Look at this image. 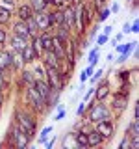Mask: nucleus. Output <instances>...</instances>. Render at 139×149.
<instances>
[{
  "label": "nucleus",
  "instance_id": "19",
  "mask_svg": "<svg viewBox=\"0 0 139 149\" xmlns=\"http://www.w3.org/2000/svg\"><path fill=\"white\" fill-rule=\"evenodd\" d=\"M26 45H28L26 39H22V37H19L15 34L9 36V49H11V50H22Z\"/></svg>",
  "mask_w": 139,
  "mask_h": 149
},
{
  "label": "nucleus",
  "instance_id": "40",
  "mask_svg": "<svg viewBox=\"0 0 139 149\" xmlns=\"http://www.w3.org/2000/svg\"><path fill=\"white\" fill-rule=\"evenodd\" d=\"M130 74H132V71H130V69H124V71H120V73H119V78H120V82H124V80H130Z\"/></svg>",
  "mask_w": 139,
  "mask_h": 149
},
{
  "label": "nucleus",
  "instance_id": "16",
  "mask_svg": "<svg viewBox=\"0 0 139 149\" xmlns=\"http://www.w3.org/2000/svg\"><path fill=\"white\" fill-rule=\"evenodd\" d=\"M35 80L37 78H35V74L32 73V69H22L21 71V86L30 88V86H34Z\"/></svg>",
  "mask_w": 139,
  "mask_h": 149
},
{
  "label": "nucleus",
  "instance_id": "42",
  "mask_svg": "<svg viewBox=\"0 0 139 149\" xmlns=\"http://www.w3.org/2000/svg\"><path fill=\"white\" fill-rule=\"evenodd\" d=\"M106 2H108V0H91V4H93V8L96 9V11H98L100 8H104L106 6Z\"/></svg>",
  "mask_w": 139,
  "mask_h": 149
},
{
  "label": "nucleus",
  "instance_id": "39",
  "mask_svg": "<svg viewBox=\"0 0 139 149\" xmlns=\"http://www.w3.org/2000/svg\"><path fill=\"white\" fill-rule=\"evenodd\" d=\"M85 110H87V102H80V104H78V108H76V116H78V118H82V116L83 114H85Z\"/></svg>",
  "mask_w": 139,
  "mask_h": 149
},
{
  "label": "nucleus",
  "instance_id": "45",
  "mask_svg": "<svg viewBox=\"0 0 139 149\" xmlns=\"http://www.w3.org/2000/svg\"><path fill=\"white\" fill-rule=\"evenodd\" d=\"M65 6H67V4H65L63 2V0H52V8H65Z\"/></svg>",
  "mask_w": 139,
  "mask_h": 149
},
{
  "label": "nucleus",
  "instance_id": "22",
  "mask_svg": "<svg viewBox=\"0 0 139 149\" xmlns=\"http://www.w3.org/2000/svg\"><path fill=\"white\" fill-rule=\"evenodd\" d=\"M98 60H100V47H93V49L89 50V54H87V63L96 67Z\"/></svg>",
  "mask_w": 139,
  "mask_h": 149
},
{
  "label": "nucleus",
  "instance_id": "47",
  "mask_svg": "<svg viewBox=\"0 0 139 149\" xmlns=\"http://www.w3.org/2000/svg\"><path fill=\"white\" fill-rule=\"evenodd\" d=\"M119 9H120V6H119L117 2H113V4L109 6V11H111V13H119Z\"/></svg>",
  "mask_w": 139,
  "mask_h": 149
},
{
  "label": "nucleus",
  "instance_id": "27",
  "mask_svg": "<svg viewBox=\"0 0 139 149\" xmlns=\"http://www.w3.org/2000/svg\"><path fill=\"white\" fill-rule=\"evenodd\" d=\"M30 6H32V9H34V13H37V11H46V9H50V8L45 4V0H30Z\"/></svg>",
  "mask_w": 139,
  "mask_h": 149
},
{
  "label": "nucleus",
  "instance_id": "37",
  "mask_svg": "<svg viewBox=\"0 0 139 149\" xmlns=\"http://www.w3.org/2000/svg\"><path fill=\"white\" fill-rule=\"evenodd\" d=\"M65 108H56V114H54V121H61V119H65Z\"/></svg>",
  "mask_w": 139,
  "mask_h": 149
},
{
  "label": "nucleus",
  "instance_id": "21",
  "mask_svg": "<svg viewBox=\"0 0 139 149\" xmlns=\"http://www.w3.org/2000/svg\"><path fill=\"white\" fill-rule=\"evenodd\" d=\"M61 147L63 149H71V147H76V140H74V130L67 132L65 136L61 138Z\"/></svg>",
  "mask_w": 139,
  "mask_h": 149
},
{
  "label": "nucleus",
  "instance_id": "8",
  "mask_svg": "<svg viewBox=\"0 0 139 149\" xmlns=\"http://www.w3.org/2000/svg\"><path fill=\"white\" fill-rule=\"evenodd\" d=\"M34 21H35L37 28H39V32H52L54 30L52 24H50V19H48V9H46V11L34 13Z\"/></svg>",
  "mask_w": 139,
  "mask_h": 149
},
{
  "label": "nucleus",
  "instance_id": "11",
  "mask_svg": "<svg viewBox=\"0 0 139 149\" xmlns=\"http://www.w3.org/2000/svg\"><path fill=\"white\" fill-rule=\"evenodd\" d=\"M104 142V138H102V134L98 132L96 129H89L87 130V147H98L102 146Z\"/></svg>",
  "mask_w": 139,
  "mask_h": 149
},
{
  "label": "nucleus",
  "instance_id": "6",
  "mask_svg": "<svg viewBox=\"0 0 139 149\" xmlns=\"http://www.w3.org/2000/svg\"><path fill=\"white\" fill-rule=\"evenodd\" d=\"M111 93V86L108 78H100L98 82L95 84V93H93V99L95 101H104L106 97H109Z\"/></svg>",
  "mask_w": 139,
  "mask_h": 149
},
{
  "label": "nucleus",
  "instance_id": "26",
  "mask_svg": "<svg viewBox=\"0 0 139 149\" xmlns=\"http://www.w3.org/2000/svg\"><path fill=\"white\" fill-rule=\"evenodd\" d=\"M24 22H26V28H28V34H30V37L39 36V28H37L35 21H34V17H32V19H28V21H24Z\"/></svg>",
  "mask_w": 139,
  "mask_h": 149
},
{
  "label": "nucleus",
  "instance_id": "10",
  "mask_svg": "<svg viewBox=\"0 0 139 149\" xmlns=\"http://www.w3.org/2000/svg\"><path fill=\"white\" fill-rule=\"evenodd\" d=\"M11 34H15V36H19V37H22V39H26V41H30V39H32L30 34H28L26 22H24V21H19V19L11 24Z\"/></svg>",
  "mask_w": 139,
  "mask_h": 149
},
{
  "label": "nucleus",
  "instance_id": "50",
  "mask_svg": "<svg viewBox=\"0 0 139 149\" xmlns=\"http://www.w3.org/2000/svg\"><path fill=\"white\" fill-rule=\"evenodd\" d=\"M133 119H139V106H137V102L133 104Z\"/></svg>",
  "mask_w": 139,
  "mask_h": 149
},
{
  "label": "nucleus",
  "instance_id": "12",
  "mask_svg": "<svg viewBox=\"0 0 139 149\" xmlns=\"http://www.w3.org/2000/svg\"><path fill=\"white\" fill-rule=\"evenodd\" d=\"M15 15H17L19 21H28V19L34 17V9H32L30 2H28V4H21V6H17Z\"/></svg>",
  "mask_w": 139,
  "mask_h": 149
},
{
  "label": "nucleus",
  "instance_id": "9",
  "mask_svg": "<svg viewBox=\"0 0 139 149\" xmlns=\"http://www.w3.org/2000/svg\"><path fill=\"white\" fill-rule=\"evenodd\" d=\"M39 60L45 63V67H56V69H58L59 63H61V58H59V56L56 54L54 50H45L43 56H41Z\"/></svg>",
  "mask_w": 139,
  "mask_h": 149
},
{
  "label": "nucleus",
  "instance_id": "18",
  "mask_svg": "<svg viewBox=\"0 0 139 149\" xmlns=\"http://www.w3.org/2000/svg\"><path fill=\"white\" fill-rule=\"evenodd\" d=\"M32 65H34L32 73L35 74V78H37V80H46V67H45V63L41 62V60H39V62L35 60V62L32 63Z\"/></svg>",
  "mask_w": 139,
  "mask_h": 149
},
{
  "label": "nucleus",
  "instance_id": "38",
  "mask_svg": "<svg viewBox=\"0 0 139 149\" xmlns=\"http://www.w3.org/2000/svg\"><path fill=\"white\" fill-rule=\"evenodd\" d=\"M139 32V22L137 17H133V21H130V34H137Z\"/></svg>",
  "mask_w": 139,
  "mask_h": 149
},
{
  "label": "nucleus",
  "instance_id": "3",
  "mask_svg": "<svg viewBox=\"0 0 139 149\" xmlns=\"http://www.w3.org/2000/svg\"><path fill=\"white\" fill-rule=\"evenodd\" d=\"M24 90H26V102L30 104V108L34 110V114H45L46 112V102L43 99V95H41L34 86L24 88Z\"/></svg>",
  "mask_w": 139,
  "mask_h": 149
},
{
  "label": "nucleus",
  "instance_id": "31",
  "mask_svg": "<svg viewBox=\"0 0 139 149\" xmlns=\"http://www.w3.org/2000/svg\"><path fill=\"white\" fill-rule=\"evenodd\" d=\"M52 127H50V125H46V127H43L41 129V132H39V143H45L46 140H48V136L50 134H52Z\"/></svg>",
  "mask_w": 139,
  "mask_h": 149
},
{
  "label": "nucleus",
  "instance_id": "15",
  "mask_svg": "<svg viewBox=\"0 0 139 149\" xmlns=\"http://www.w3.org/2000/svg\"><path fill=\"white\" fill-rule=\"evenodd\" d=\"M21 52H22V60H24V65H26V63H34L35 60H39V58H37V54H35V50H34V47L30 45V41H28V45L21 50Z\"/></svg>",
  "mask_w": 139,
  "mask_h": 149
},
{
  "label": "nucleus",
  "instance_id": "36",
  "mask_svg": "<svg viewBox=\"0 0 139 149\" xmlns=\"http://www.w3.org/2000/svg\"><path fill=\"white\" fill-rule=\"evenodd\" d=\"M93 93H95V86H89L85 91H83V99H82V101H83V102H87L89 99H93Z\"/></svg>",
  "mask_w": 139,
  "mask_h": 149
},
{
  "label": "nucleus",
  "instance_id": "46",
  "mask_svg": "<svg viewBox=\"0 0 139 149\" xmlns=\"http://www.w3.org/2000/svg\"><path fill=\"white\" fill-rule=\"evenodd\" d=\"M6 84H8V80H6V77H4V73L0 71V91L6 88Z\"/></svg>",
  "mask_w": 139,
  "mask_h": 149
},
{
  "label": "nucleus",
  "instance_id": "25",
  "mask_svg": "<svg viewBox=\"0 0 139 149\" xmlns=\"http://www.w3.org/2000/svg\"><path fill=\"white\" fill-rule=\"evenodd\" d=\"M30 45L34 47V50H35V54H37V58H41L45 52V49H43V43H41V39H39V36H35V37H32L30 39Z\"/></svg>",
  "mask_w": 139,
  "mask_h": 149
},
{
  "label": "nucleus",
  "instance_id": "35",
  "mask_svg": "<svg viewBox=\"0 0 139 149\" xmlns=\"http://www.w3.org/2000/svg\"><path fill=\"white\" fill-rule=\"evenodd\" d=\"M130 140H132V138H130L128 134H124L122 140L119 142V149H130Z\"/></svg>",
  "mask_w": 139,
  "mask_h": 149
},
{
  "label": "nucleus",
  "instance_id": "49",
  "mask_svg": "<svg viewBox=\"0 0 139 149\" xmlns=\"http://www.w3.org/2000/svg\"><path fill=\"white\" fill-rule=\"evenodd\" d=\"M102 34H106V36H111V34H113V26H106L104 30H102Z\"/></svg>",
  "mask_w": 139,
  "mask_h": 149
},
{
  "label": "nucleus",
  "instance_id": "33",
  "mask_svg": "<svg viewBox=\"0 0 139 149\" xmlns=\"http://www.w3.org/2000/svg\"><path fill=\"white\" fill-rule=\"evenodd\" d=\"M96 47H102V45H106V43H109V36H106V34H102V32H98L96 34Z\"/></svg>",
  "mask_w": 139,
  "mask_h": 149
},
{
  "label": "nucleus",
  "instance_id": "32",
  "mask_svg": "<svg viewBox=\"0 0 139 149\" xmlns=\"http://www.w3.org/2000/svg\"><path fill=\"white\" fill-rule=\"evenodd\" d=\"M0 8L8 9V11H15V0H0Z\"/></svg>",
  "mask_w": 139,
  "mask_h": 149
},
{
  "label": "nucleus",
  "instance_id": "44",
  "mask_svg": "<svg viewBox=\"0 0 139 149\" xmlns=\"http://www.w3.org/2000/svg\"><path fill=\"white\" fill-rule=\"evenodd\" d=\"M6 41H8V32L4 30L2 26H0V45H4Z\"/></svg>",
  "mask_w": 139,
  "mask_h": 149
},
{
  "label": "nucleus",
  "instance_id": "28",
  "mask_svg": "<svg viewBox=\"0 0 139 149\" xmlns=\"http://www.w3.org/2000/svg\"><path fill=\"white\" fill-rule=\"evenodd\" d=\"M11 17H13L11 11H8V9H2V8H0V26L9 24V22H11Z\"/></svg>",
  "mask_w": 139,
  "mask_h": 149
},
{
  "label": "nucleus",
  "instance_id": "53",
  "mask_svg": "<svg viewBox=\"0 0 139 149\" xmlns=\"http://www.w3.org/2000/svg\"><path fill=\"white\" fill-rule=\"evenodd\" d=\"M45 4H46L48 8H52V0H45Z\"/></svg>",
  "mask_w": 139,
  "mask_h": 149
},
{
  "label": "nucleus",
  "instance_id": "5",
  "mask_svg": "<svg viewBox=\"0 0 139 149\" xmlns=\"http://www.w3.org/2000/svg\"><path fill=\"white\" fill-rule=\"evenodd\" d=\"M93 129H96L102 134L104 142H108V140H111V138L115 136V121H113V118H111V119L96 121V123H93Z\"/></svg>",
  "mask_w": 139,
  "mask_h": 149
},
{
  "label": "nucleus",
  "instance_id": "2",
  "mask_svg": "<svg viewBox=\"0 0 139 149\" xmlns=\"http://www.w3.org/2000/svg\"><path fill=\"white\" fill-rule=\"evenodd\" d=\"M13 118H15V123H17L19 129L24 130L30 138H35V134H37V119H35V114H34V112L17 108Z\"/></svg>",
  "mask_w": 139,
  "mask_h": 149
},
{
  "label": "nucleus",
  "instance_id": "17",
  "mask_svg": "<svg viewBox=\"0 0 139 149\" xmlns=\"http://www.w3.org/2000/svg\"><path fill=\"white\" fill-rule=\"evenodd\" d=\"M74 140H76V149H87V130H74Z\"/></svg>",
  "mask_w": 139,
  "mask_h": 149
},
{
  "label": "nucleus",
  "instance_id": "48",
  "mask_svg": "<svg viewBox=\"0 0 139 149\" xmlns=\"http://www.w3.org/2000/svg\"><path fill=\"white\" fill-rule=\"evenodd\" d=\"M122 34H130V21H126L122 24Z\"/></svg>",
  "mask_w": 139,
  "mask_h": 149
},
{
  "label": "nucleus",
  "instance_id": "20",
  "mask_svg": "<svg viewBox=\"0 0 139 149\" xmlns=\"http://www.w3.org/2000/svg\"><path fill=\"white\" fill-rule=\"evenodd\" d=\"M24 67V60H22L21 50H11V69H22Z\"/></svg>",
  "mask_w": 139,
  "mask_h": 149
},
{
  "label": "nucleus",
  "instance_id": "34",
  "mask_svg": "<svg viewBox=\"0 0 139 149\" xmlns=\"http://www.w3.org/2000/svg\"><path fill=\"white\" fill-rule=\"evenodd\" d=\"M100 30H102V28H100V22H95V26H93V28H91V32H89V37H87V41H93Z\"/></svg>",
  "mask_w": 139,
  "mask_h": 149
},
{
  "label": "nucleus",
  "instance_id": "29",
  "mask_svg": "<svg viewBox=\"0 0 139 149\" xmlns=\"http://www.w3.org/2000/svg\"><path fill=\"white\" fill-rule=\"evenodd\" d=\"M96 15H98V19H96V22H100V24H102V22H106V21H108V19H109V15H111V11H109V8H100L98 9V11H96Z\"/></svg>",
  "mask_w": 139,
  "mask_h": 149
},
{
  "label": "nucleus",
  "instance_id": "54",
  "mask_svg": "<svg viewBox=\"0 0 139 149\" xmlns=\"http://www.w3.org/2000/svg\"><path fill=\"white\" fill-rule=\"evenodd\" d=\"M2 101H4V97H2V91H0V108H2Z\"/></svg>",
  "mask_w": 139,
  "mask_h": 149
},
{
  "label": "nucleus",
  "instance_id": "13",
  "mask_svg": "<svg viewBox=\"0 0 139 149\" xmlns=\"http://www.w3.org/2000/svg\"><path fill=\"white\" fill-rule=\"evenodd\" d=\"M63 24L69 30H74V6H65L63 8Z\"/></svg>",
  "mask_w": 139,
  "mask_h": 149
},
{
  "label": "nucleus",
  "instance_id": "41",
  "mask_svg": "<svg viewBox=\"0 0 139 149\" xmlns=\"http://www.w3.org/2000/svg\"><path fill=\"white\" fill-rule=\"evenodd\" d=\"M56 142H58V136H56V134H52V138L45 142V147H46V149H52V147L56 146Z\"/></svg>",
  "mask_w": 139,
  "mask_h": 149
},
{
  "label": "nucleus",
  "instance_id": "1",
  "mask_svg": "<svg viewBox=\"0 0 139 149\" xmlns=\"http://www.w3.org/2000/svg\"><path fill=\"white\" fill-rule=\"evenodd\" d=\"M85 121L89 123H96V121H102V119H111V110L108 104H104V101H95V99H89L87 101V110H85Z\"/></svg>",
  "mask_w": 139,
  "mask_h": 149
},
{
  "label": "nucleus",
  "instance_id": "52",
  "mask_svg": "<svg viewBox=\"0 0 139 149\" xmlns=\"http://www.w3.org/2000/svg\"><path fill=\"white\" fill-rule=\"evenodd\" d=\"M122 36H124V34H117V36H115V41H117V43H119V41L122 39Z\"/></svg>",
  "mask_w": 139,
  "mask_h": 149
},
{
  "label": "nucleus",
  "instance_id": "14",
  "mask_svg": "<svg viewBox=\"0 0 139 149\" xmlns=\"http://www.w3.org/2000/svg\"><path fill=\"white\" fill-rule=\"evenodd\" d=\"M11 69V49H2L0 50V71Z\"/></svg>",
  "mask_w": 139,
  "mask_h": 149
},
{
  "label": "nucleus",
  "instance_id": "30",
  "mask_svg": "<svg viewBox=\"0 0 139 149\" xmlns=\"http://www.w3.org/2000/svg\"><path fill=\"white\" fill-rule=\"evenodd\" d=\"M102 77H104V69H100V67H98V69H95V71H93V74L89 77V80H87V82H89L91 86H95V84L98 82Z\"/></svg>",
  "mask_w": 139,
  "mask_h": 149
},
{
  "label": "nucleus",
  "instance_id": "7",
  "mask_svg": "<svg viewBox=\"0 0 139 149\" xmlns=\"http://www.w3.org/2000/svg\"><path fill=\"white\" fill-rule=\"evenodd\" d=\"M126 108H128V97L115 95V93H113V101H111V104H109L111 114H115L119 118V116H122L124 112H126Z\"/></svg>",
  "mask_w": 139,
  "mask_h": 149
},
{
  "label": "nucleus",
  "instance_id": "43",
  "mask_svg": "<svg viewBox=\"0 0 139 149\" xmlns=\"http://www.w3.org/2000/svg\"><path fill=\"white\" fill-rule=\"evenodd\" d=\"M128 58H130V52H120L115 62H117V63H124V62H128Z\"/></svg>",
  "mask_w": 139,
  "mask_h": 149
},
{
  "label": "nucleus",
  "instance_id": "55",
  "mask_svg": "<svg viewBox=\"0 0 139 149\" xmlns=\"http://www.w3.org/2000/svg\"><path fill=\"white\" fill-rule=\"evenodd\" d=\"M63 2L67 4V6H69V4H71V6H72V0H63Z\"/></svg>",
  "mask_w": 139,
  "mask_h": 149
},
{
  "label": "nucleus",
  "instance_id": "23",
  "mask_svg": "<svg viewBox=\"0 0 139 149\" xmlns=\"http://www.w3.org/2000/svg\"><path fill=\"white\" fill-rule=\"evenodd\" d=\"M113 93H115V95H122V97H128V99H130V93H132V84H130V80L120 82L119 90L113 91Z\"/></svg>",
  "mask_w": 139,
  "mask_h": 149
},
{
  "label": "nucleus",
  "instance_id": "51",
  "mask_svg": "<svg viewBox=\"0 0 139 149\" xmlns=\"http://www.w3.org/2000/svg\"><path fill=\"white\" fill-rule=\"evenodd\" d=\"M106 62H113V52H109L108 56H106Z\"/></svg>",
  "mask_w": 139,
  "mask_h": 149
},
{
  "label": "nucleus",
  "instance_id": "24",
  "mask_svg": "<svg viewBox=\"0 0 139 149\" xmlns=\"http://www.w3.org/2000/svg\"><path fill=\"white\" fill-rule=\"evenodd\" d=\"M126 134L130 138H137L139 136V119H132L128 123V127H126Z\"/></svg>",
  "mask_w": 139,
  "mask_h": 149
},
{
  "label": "nucleus",
  "instance_id": "4",
  "mask_svg": "<svg viewBox=\"0 0 139 149\" xmlns=\"http://www.w3.org/2000/svg\"><path fill=\"white\" fill-rule=\"evenodd\" d=\"M46 84L50 86L52 91H58V93H63L65 86H67L61 80V74H59V71L56 67H46Z\"/></svg>",
  "mask_w": 139,
  "mask_h": 149
}]
</instances>
